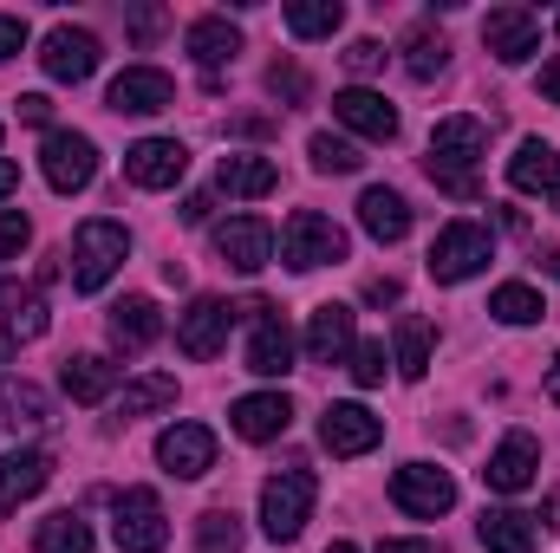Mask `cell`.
Masks as SVG:
<instances>
[{
	"mask_svg": "<svg viewBox=\"0 0 560 553\" xmlns=\"http://www.w3.org/2000/svg\"><path fill=\"white\" fill-rule=\"evenodd\" d=\"M482 150H489V125L482 118H443L436 131H430V176L450 189V196H476V163H482Z\"/></svg>",
	"mask_w": 560,
	"mask_h": 553,
	"instance_id": "cell-1",
	"label": "cell"
},
{
	"mask_svg": "<svg viewBox=\"0 0 560 553\" xmlns=\"http://www.w3.org/2000/svg\"><path fill=\"white\" fill-rule=\"evenodd\" d=\"M280 261H287L293 274L332 268V261H346V228L326 222V215H313V209H300V215H287V228H280Z\"/></svg>",
	"mask_w": 560,
	"mask_h": 553,
	"instance_id": "cell-2",
	"label": "cell"
},
{
	"mask_svg": "<svg viewBox=\"0 0 560 553\" xmlns=\"http://www.w3.org/2000/svg\"><path fill=\"white\" fill-rule=\"evenodd\" d=\"M125 255H131V235L118 222H85L72 235V286L79 293H98L105 280L125 268Z\"/></svg>",
	"mask_w": 560,
	"mask_h": 553,
	"instance_id": "cell-3",
	"label": "cell"
},
{
	"mask_svg": "<svg viewBox=\"0 0 560 553\" xmlns=\"http://www.w3.org/2000/svg\"><path fill=\"white\" fill-rule=\"evenodd\" d=\"M313 475L306 469H280L261 482V528H268V541H293L300 528H306V515H313Z\"/></svg>",
	"mask_w": 560,
	"mask_h": 553,
	"instance_id": "cell-4",
	"label": "cell"
},
{
	"mask_svg": "<svg viewBox=\"0 0 560 553\" xmlns=\"http://www.w3.org/2000/svg\"><path fill=\"white\" fill-rule=\"evenodd\" d=\"M489 255H495V242H489V228H482V222H450V228L430 242V280L456 286V280L482 274V268H489Z\"/></svg>",
	"mask_w": 560,
	"mask_h": 553,
	"instance_id": "cell-5",
	"label": "cell"
},
{
	"mask_svg": "<svg viewBox=\"0 0 560 553\" xmlns=\"http://www.w3.org/2000/svg\"><path fill=\"white\" fill-rule=\"evenodd\" d=\"M255 332H248V372H261V378H280V372H293V332H287V319H280L268 299H242L235 306Z\"/></svg>",
	"mask_w": 560,
	"mask_h": 553,
	"instance_id": "cell-6",
	"label": "cell"
},
{
	"mask_svg": "<svg viewBox=\"0 0 560 553\" xmlns=\"http://www.w3.org/2000/svg\"><path fill=\"white\" fill-rule=\"evenodd\" d=\"M392 502H398L405 515H418V521H436V515L456 508V482H450V469H436V462H405V469L392 475Z\"/></svg>",
	"mask_w": 560,
	"mask_h": 553,
	"instance_id": "cell-7",
	"label": "cell"
},
{
	"mask_svg": "<svg viewBox=\"0 0 560 553\" xmlns=\"http://www.w3.org/2000/svg\"><path fill=\"white\" fill-rule=\"evenodd\" d=\"M39 169H46V183L59 196H72V189H85L98 176V143L79 138V131H52V138L39 143Z\"/></svg>",
	"mask_w": 560,
	"mask_h": 553,
	"instance_id": "cell-8",
	"label": "cell"
},
{
	"mask_svg": "<svg viewBox=\"0 0 560 553\" xmlns=\"http://www.w3.org/2000/svg\"><path fill=\"white\" fill-rule=\"evenodd\" d=\"M112 534H118V548L125 553H163V541H170L163 502H156L150 489H125V495H118V521H112Z\"/></svg>",
	"mask_w": 560,
	"mask_h": 553,
	"instance_id": "cell-9",
	"label": "cell"
},
{
	"mask_svg": "<svg viewBox=\"0 0 560 553\" xmlns=\"http://www.w3.org/2000/svg\"><path fill=\"white\" fill-rule=\"evenodd\" d=\"M482 46H489L502 66L535 59V52H541V13H535V7H495V13L482 20Z\"/></svg>",
	"mask_w": 560,
	"mask_h": 553,
	"instance_id": "cell-10",
	"label": "cell"
},
{
	"mask_svg": "<svg viewBox=\"0 0 560 553\" xmlns=\"http://www.w3.org/2000/svg\"><path fill=\"white\" fill-rule=\"evenodd\" d=\"M39 66H46V79H59V85L92 79V72H98V33H85V26H52L46 46H39Z\"/></svg>",
	"mask_w": 560,
	"mask_h": 553,
	"instance_id": "cell-11",
	"label": "cell"
},
{
	"mask_svg": "<svg viewBox=\"0 0 560 553\" xmlns=\"http://www.w3.org/2000/svg\"><path fill=\"white\" fill-rule=\"evenodd\" d=\"M156 462H163L170 475H183V482L209 475V469H215V430H209V423H170V430L156 436Z\"/></svg>",
	"mask_w": 560,
	"mask_h": 553,
	"instance_id": "cell-12",
	"label": "cell"
},
{
	"mask_svg": "<svg viewBox=\"0 0 560 553\" xmlns=\"http://www.w3.org/2000/svg\"><path fill=\"white\" fill-rule=\"evenodd\" d=\"M170 98H176V85H170V72H156V66H125L118 79H112V111L118 118H156V111H170Z\"/></svg>",
	"mask_w": 560,
	"mask_h": 553,
	"instance_id": "cell-13",
	"label": "cell"
},
{
	"mask_svg": "<svg viewBox=\"0 0 560 553\" xmlns=\"http://www.w3.org/2000/svg\"><path fill=\"white\" fill-rule=\"evenodd\" d=\"M229 319H235V306L215 299V293H202V299H189V313L176 319V345H183L189 358H215V352L229 345Z\"/></svg>",
	"mask_w": 560,
	"mask_h": 553,
	"instance_id": "cell-14",
	"label": "cell"
},
{
	"mask_svg": "<svg viewBox=\"0 0 560 553\" xmlns=\"http://www.w3.org/2000/svg\"><path fill=\"white\" fill-rule=\"evenodd\" d=\"M183 169H189V150L176 138H143V143L125 150V176H131L138 189H176Z\"/></svg>",
	"mask_w": 560,
	"mask_h": 553,
	"instance_id": "cell-15",
	"label": "cell"
},
{
	"mask_svg": "<svg viewBox=\"0 0 560 553\" xmlns=\"http://www.w3.org/2000/svg\"><path fill=\"white\" fill-rule=\"evenodd\" d=\"M215 255H222L235 274H261V268L275 261V228H268L261 215H242V222L215 228Z\"/></svg>",
	"mask_w": 560,
	"mask_h": 553,
	"instance_id": "cell-16",
	"label": "cell"
},
{
	"mask_svg": "<svg viewBox=\"0 0 560 553\" xmlns=\"http://www.w3.org/2000/svg\"><path fill=\"white\" fill-rule=\"evenodd\" d=\"M535 469H541V443H535L528 430H509V436H502V449L489 456L482 482H489L495 495H522V489L535 482Z\"/></svg>",
	"mask_w": 560,
	"mask_h": 553,
	"instance_id": "cell-17",
	"label": "cell"
},
{
	"mask_svg": "<svg viewBox=\"0 0 560 553\" xmlns=\"http://www.w3.org/2000/svg\"><path fill=\"white\" fill-rule=\"evenodd\" d=\"M378 436H385V423L365 404H326V416H319V443L332 456H365V449H378Z\"/></svg>",
	"mask_w": 560,
	"mask_h": 553,
	"instance_id": "cell-18",
	"label": "cell"
},
{
	"mask_svg": "<svg viewBox=\"0 0 560 553\" xmlns=\"http://www.w3.org/2000/svg\"><path fill=\"white\" fill-rule=\"evenodd\" d=\"M52 423V404L39 385H20V378H0V443H20L33 430Z\"/></svg>",
	"mask_w": 560,
	"mask_h": 553,
	"instance_id": "cell-19",
	"label": "cell"
},
{
	"mask_svg": "<svg viewBox=\"0 0 560 553\" xmlns=\"http://www.w3.org/2000/svg\"><path fill=\"white\" fill-rule=\"evenodd\" d=\"M332 118H339L346 131L372 138V143H392V138H398V111H392V105H385L378 92H365V85L339 92V98H332Z\"/></svg>",
	"mask_w": 560,
	"mask_h": 553,
	"instance_id": "cell-20",
	"label": "cell"
},
{
	"mask_svg": "<svg viewBox=\"0 0 560 553\" xmlns=\"http://www.w3.org/2000/svg\"><path fill=\"white\" fill-rule=\"evenodd\" d=\"M229 423L248 443H275V436H287V423H293V404H287V391H255V398H235Z\"/></svg>",
	"mask_w": 560,
	"mask_h": 553,
	"instance_id": "cell-21",
	"label": "cell"
},
{
	"mask_svg": "<svg viewBox=\"0 0 560 553\" xmlns=\"http://www.w3.org/2000/svg\"><path fill=\"white\" fill-rule=\"evenodd\" d=\"M352 352V306H313V319H306V358L313 365H339Z\"/></svg>",
	"mask_w": 560,
	"mask_h": 553,
	"instance_id": "cell-22",
	"label": "cell"
},
{
	"mask_svg": "<svg viewBox=\"0 0 560 553\" xmlns=\"http://www.w3.org/2000/svg\"><path fill=\"white\" fill-rule=\"evenodd\" d=\"M46 482H52V456H46V449H13V456L0 462V515L20 508V502H33Z\"/></svg>",
	"mask_w": 560,
	"mask_h": 553,
	"instance_id": "cell-23",
	"label": "cell"
},
{
	"mask_svg": "<svg viewBox=\"0 0 560 553\" xmlns=\"http://www.w3.org/2000/svg\"><path fill=\"white\" fill-rule=\"evenodd\" d=\"M359 228H365L372 242H405V235H411V202H405L398 189H365V196H359Z\"/></svg>",
	"mask_w": 560,
	"mask_h": 553,
	"instance_id": "cell-24",
	"label": "cell"
},
{
	"mask_svg": "<svg viewBox=\"0 0 560 553\" xmlns=\"http://www.w3.org/2000/svg\"><path fill=\"white\" fill-rule=\"evenodd\" d=\"M156 332H163V313H156V299H150V293H125V299L112 306V339H118L125 352L156 345Z\"/></svg>",
	"mask_w": 560,
	"mask_h": 553,
	"instance_id": "cell-25",
	"label": "cell"
},
{
	"mask_svg": "<svg viewBox=\"0 0 560 553\" xmlns=\"http://www.w3.org/2000/svg\"><path fill=\"white\" fill-rule=\"evenodd\" d=\"M66 398L72 404H105L112 391H118V365L112 358H98V352H79V358H66Z\"/></svg>",
	"mask_w": 560,
	"mask_h": 553,
	"instance_id": "cell-26",
	"label": "cell"
},
{
	"mask_svg": "<svg viewBox=\"0 0 560 553\" xmlns=\"http://www.w3.org/2000/svg\"><path fill=\"white\" fill-rule=\"evenodd\" d=\"M476 534H482L489 553H535V541H541L535 515H522V508H489V515L476 521Z\"/></svg>",
	"mask_w": 560,
	"mask_h": 553,
	"instance_id": "cell-27",
	"label": "cell"
},
{
	"mask_svg": "<svg viewBox=\"0 0 560 553\" xmlns=\"http://www.w3.org/2000/svg\"><path fill=\"white\" fill-rule=\"evenodd\" d=\"M183 46H189V59H196V66H209V72H215V66H229V59L242 52V33H235L222 13H209V20H196V26L183 33Z\"/></svg>",
	"mask_w": 560,
	"mask_h": 553,
	"instance_id": "cell-28",
	"label": "cell"
},
{
	"mask_svg": "<svg viewBox=\"0 0 560 553\" xmlns=\"http://www.w3.org/2000/svg\"><path fill=\"white\" fill-rule=\"evenodd\" d=\"M275 183H280V169L268 156H222L215 163V189L222 196H268Z\"/></svg>",
	"mask_w": 560,
	"mask_h": 553,
	"instance_id": "cell-29",
	"label": "cell"
},
{
	"mask_svg": "<svg viewBox=\"0 0 560 553\" xmlns=\"http://www.w3.org/2000/svg\"><path fill=\"white\" fill-rule=\"evenodd\" d=\"M509 183H515V189H555L560 183V150L541 143V138H528L509 156Z\"/></svg>",
	"mask_w": 560,
	"mask_h": 553,
	"instance_id": "cell-30",
	"label": "cell"
},
{
	"mask_svg": "<svg viewBox=\"0 0 560 553\" xmlns=\"http://www.w3.org/2000/svg\"><path fill=\"white\" fill-rule=\"evenodd\" d=\"M176 404V378L170 372H143V378H131L125 391H118V416L131 423V416H156Z\"/></svg>",
	"mask_w": 560,
	"mask_h": 553,
	"instance_id": "cell-31",
	"label": "cell"
},
{
	"mask_svg": "<svg viewBox=\"0 0 560 553\" xmlns=\"http://www.w3.org/2000/svg\"><path fill=\"white\" fill-rule=\"evenodd\" d=\"M339 20H346L339 0H293V7H287V26H293L300 39H332Z\"/></svg>",
	"mask_w": 560,
	"mask_h": 553,
	"instance_id": "cell-32",
	"label": "cell"
},
{
	"mask_svg": "<svg viewBox=\"0 0 560 553\" xmlns=\"http://www.w3.org/2000/svg\"><path fill=\"white\" fill-rule=\"evenodd\" d=\"M0 306H7V332L13 339H39L52 319H46V299L39 293H20V286H0Z\"/></svg>",
	"mask_w": 560,
	"mask_h": 553,
	"instance_id": "cell-33",
	"label": "cell"
},
{
	"mask_svg": "<svg viewBox=\"0 0 560 553\" xmlns=\"http://www.w3.org/2000/svg\"><path fill=\"white\" fill-rule=\"evenodd\" d=\"M489 313H495L502 326H535V319H541V293L522 286V280H509V286L489 293Z\"/></svg>",
	"mask_w": 560,
	"mask_h": 553,
	"instance_id": "cell-34",
	"label": "cell"
},
{
	"mask_svg": "<svg viewBox=\"0 0 560 553\" xmlns=\"http://www.w3.org/2000/svg\"><path fill=\"white\" fill-rule=\"evenodd\" d=\"M405 66H411V79H436V72L450 66V39L430 33V26H418V33L405 39Z\"/></svg>",
	"mask_w": 560,
	"mask_h": 553,
	"instance_id": "cell-35",
	"label": "cell"
},
{
	"mask_svg": "<svg viewBox=\"0 0 560 553\" xmlns=\"http://www.w3.org/2000/svg\"><path fill=\"white\" fill-rule=\"evenodd\" d=\"M196 553H242V521L229 508H209L196 521Z\"/></svg>",
	"mask_w": 560,
	"mask_h": 553,
	"instance_id": "cell-36",
	"label": "cell"
},
{
	"mask_svg": "<svg viewBox=\"0 0 560 553\" xmlns=\"http://www.w3.org/2000/svg\"><path fill=\"white\" fill-rule=\"evenodd\" d=\"M39 553H92V528L79 515H52L39 521Z\"/></svg>",
	"mask_w": 560,
	"mask_h": 553,
	"instance_id": "cell-37",
	"label": "cell"
},
{
	"mask_svg": "<svg viewBox=\"0 0 560 553\" xmlns=\"http://www.w3.org/2000/svg\"><path fill=\"white\" fill-rule=\"evenodd\" d=\"M306 156H313V169H319V176H352V169L365 163V156H359L352 143L332 138V131H319V138L306 143Z\"/></svg>",
	"mask_w": 560,
	"mask_h": 553,
	"instance_id": "cell-38",
	"label": "cell"
},
{
	"mask_svg": "<svg viewBox=\"0 0 560 553\" xmlns=\"http://www.w3.org/2000/svg\"><path fill=\"white\" fill-rule=\"evenodd\" d=\"M423 372H430V326L405 319L398 326V378H423Z\"/></svg>",
	"mask_w": 560,
	"mask_h": 553,
	"instance_id": "cell-39",
	"label": "cell"
},
{
	"mask_svg": "<svg viewBox=\"0 0 560 553\" xmlns=\"http://www.w3.org/2000/svg\"><path fill=\"white\" fill-rule=\"evenodd\" d=\"M352 378H359V385H385V345H378V339H365V345L352 352Z\"/></svg>",
	"mask_w": 560,
	"mask_h": 553,
	"instance_id": "cell-40",
	"label": "cell"
},
{
	"mask_svg": "<svg viewBox=\"0 0 560 553\" xmlns=\"http://www.w3.org/2000/svg\"><path fill=\"white\" fill-rule=\"evenodd\" d=\"M26 235H33V222H26L20 209H0V261H7V255H20V248H26Z\"/></svg>",
	"mask_w": 560,
	"mask_h": 553,
	"instance_id": "cell-41",
	"label": "cell"
},
{
	"mask_svg": "<svg viewBox=\"0 0 560 553\" xmlns=\"http://www.w3.org/2000/svg\"><path fill=\"white\" fill-rule=\"evenodd\" d=\"M268 85H275V98H306V72L300 66H268Z\"/></svg>",
	"mask_w": 560,
	"mask_h": 553,
	"instance_id": "cell-42",
	"label": "cell"
},
{
	"mask_svg": "<svg viewBox=\"0 0 560 553\" xmlns=\"http://www.w3.org/2000/svg\"><path fill=\"white\" fill-rule=\"evenodd\" d=\"M346 66H352V72H378V66H385V46H378V39H352V46H346Z\"/></svg>",
	"mask_w": 560,
	"mask_h": 553,
	"instance_id": "cell-43",
	"label": "cell"
},
{
	"mask_svg": "<svg viewBox=\"0 0 560 553\" xmlns=\"http://www.w3.org/2000/svg\"><path fill=\"white\" fill-rule=\"evenodd\" d=\"M26 46V20L20 13H0V59H13Z\"/></svg>",
	"mask_w": 560,
	"mask_h": 553,
	"instance_id": "cell-44",
	"label": "cell"
},
{
	"mask_svg": "<svg viewBox=\"0 0 560 553\" xmlns=\"http://www.w3.org/2000/svg\"><path fill=\"white\" fill-rule=\"evenodd\" d=\"M20 118H26V125H46V118H52V98L26 92V98H20Z\"/></svg>",
	"mask_w": 560,
	"mask_h": 553,
	"instance_id": "cell-45",
	"label": "cell"
},
{
	"mask_svg": "<svg viewBox=\"0 0 560 553\" xmlns=\"http://www.w3.org/2000/svg\"><path fill=\"white\" fill-rule=\"evenodd\" d=\"M209 209H215V196H189V202H183V222L196 228V222H209Z\"/></svg>",
	"mask_w": 560,
	"mask_h": 553,
	"instance_id": "cell-46",
	"label": "cell"
},
{
	"mask_svg": "<svg viewBox=\"0 0 560 553\" xmlns=\"http://www.w3.org/2000/svg\"><path fill=\"white\" fill-rule=\"evenodd\" d=\"M541 98H548V105H560V59H548V66H541Z\"/></svg>",
	"mask_w": 560,
	"mask_h": 553,
	"instance_id": "cell-47",
	"label": "cell"
},
{
	"mask_svg": "<svg viewBox=\"0 0 560 553\" xmlns=\"http://www.w3.org/2000/svg\"><path fill=\"white\" fill-rule=\"evenodd\" d=\"M365 299H372V306H392V299H398V280H372Z\"/></svg>",
	"mask_w": 560,
	"mask_h": 553,
	"instance_id": "cell-48",
	"label": "cell"
},
{
	"mask_svg": "<svg viewBox=\"0 0 560 553\" xmlns=\"http://www.w3.org/2000/svg\"><path fill=\"white\" fill-rule=\"evenodd\" d=\"M13 189H20V163H7V156H0V202H7Z\"/></svg>",
	"mask_w": 560,
	"mask_h": 553,
	"instance_id": "cell-49",
	"label": "cell"
},
{
	"mask_svg": "<svg viewBox=\"0 0 560 553\" xmlns=\"http://www.w3.org/2000/svg\"><path fill=\"white\" fill-rule=\"evenodd\" d=\"M378 553H436V548H430V541H385Z\"/></svg>",
	"mask_w": 560,
	"mask_h": 553,
	"instance_id": "cell-50",
	"label": "cell"
},
{
	"mask_svg": "<svg viewBox=\"0 0 560 553\" xmlns=\"http://www.w3.org/2000/svg\"><path fill=\"white\" fill-rule=\"evenodd\" d=\"M548 528L560 534V495H548Z\"/></svg>",
	"mask_w": 560,
	"mask_h": 553,
	"instance_id": "cell-51",
	"label": "cell"
},
{
	"mask_svg": "<svg viewBox=\"0 0 560 553\" xmlns=\"http://www.w3.org/2000/svg\"><path fill=\"white\" fill-rule=\"evenodd\" d=\"M548 398L560 404V358H555V372H548Z\"/></svg>",
	"mask_w": 560,
	"mask_h": 553,
	"instance_id": "cell-52",
	"label": "cell"
},
{
	"mask_svg": "<svg viewBox=\"0 0 560 553\" xmlns=\"http://www.w3.org/2000/svg\"><path fill=\"white\" fill-rule=\"evenodd\" d=\"M326 553H359V548H352V541H332V548H326Z\"/></svg>",
	"mask_w": 560,
	"mask_h": 553,
	"instance_id": "cell-53",
	"label": "cell"
},
{
	"mask_svg": "<svg viewBox=\"0 0 560 553\" xmlns=\"http://www.w3.org/2000/svg\"><path fill=\"white\" fill-rule=\"evenodd\" d=\"M548 202H555V215H560V183H555V189H548Z\"/></svg>",
	"mask_w": 560,
	"mask_h": 553,
	"instance_id": "cell-54",
	"label": "cell"
},
{
	"mask_svg": "<svg viewBox=\"0 0 560 553\" xmlns=\"http://www.w3.org/2000/svg\"><path fill=\"white\" fill-rule=\"evenodd\" d=\"M548 274H555V280H560V248H555V261H548Z\"/></svg>",
	"mask_w": 560,
	"mask_h": 553,
	"instance_id": "cell-55",
	"label": "cell"
}]
</instances>
